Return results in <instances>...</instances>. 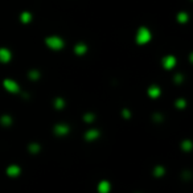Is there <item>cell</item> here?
<instances>
[{"label": "cell", "instance_id": "9c48e42d", "mask_svg": "<svg viewBox=\"0 0 193 193\" xmlns=\"http://www.w3.org/2000/svg\"><path fill=\"white\" fill-rule=\"evenodd\" d=\"M159 93H160V90H159L158 87H151V89H149V95L154 96V98H156V96L159 95Z\"/></svg>", "mask_w": 193, "mask_h": 193}, {"label": "cell", "instance_id": "277c9868", "mask_svg": "<svg viewBox=\"0 0 193 193\" xmlns=\"http://www.w3.org/2000/svg\"><path fill=\"white\" fill-rule=\"evenodd\" d=\"M9 58H11V53L7 49H0V60H2L3 62L9 61Z\"/></svg>", "mask_w": 193, "mask_h": 193}, {"label": "cell", "instance_id": "7c38bea8", "mask_svg": "<svg viewBox=\"0 0 193 193\" xmlns=\"http://www.w3.org/2000/svg\"><path fill=\"white\" fill-rule=\"evenodd\" d=\"M29 19H31V15H29V13H27V12H25V13L23 15V20H24V21H28Z\"/></svg>", "mask_w": 193, "mask_h": 193}, {"label": "cell", "instance_id": "ba28073f", "mask_svg": "<svg viewBox=\"0 0 193 193\" xmlns=\"http://www.w3.org/2000/svg\"><path fill=\"white\" fill-rule=\"evenodd\" d=\"M99 134H98V131H90V132H87L86 134V138L89 140H93V139H95L96 136H98Z\"/></svg>", "mask_w": 193, "mask_h": 193}, {"label": "cell", "instance_id": "8992f818", "mask_svg": "<svg viewBox=\"0 0 193 193\" xmlns=\"http://www.w3.org/2000/svg\"><path fill=\"white\" fill-rule=\"evenodd\" d=\"M99 190H101V193H107L108 190H110V184L106 183V181L101 183L99 184Z\"/></svg>", "mask_w": 193, "mask_h": 193}, {"label": "cell", "instance_id": "6da1fadb", "mask_svg": "<svg viewBox=\"0 0 193 193\" xmlns=\"http://www.w3.org/2000/svg\"><path fill=\"white\" fill-rule=\"evenodd\" d=\"M46 44L48 46L53 48V49H60V48L64 46V41L60 37H57V36H52V37L46 39Z\"/></svg>", "mask_w": 193, "mask_h": 193}, {"label": "cell", "instance_id": "3957f363", "mask_svg": "<svg viewBox=\"0 0 193 193\" xmlns=\"http://www.w3.org/2000/svg\"><path fill=\"white\" fill-rule=\"evenodd\" d=\"M4 86H5V89H7V90H9V91H17V90H19V87H17V85H16V82L9 81V80L4 81Z\"/></svg>", "mask_w": 193, "mask_h": 193}, {"label": "cell", "instance_id": "8fae6325", "mask_svg": "<svg viewBox=\"0 0 193 193\" xmlns=\"http://www.w3.org/2000/svg\"><path fill=\"white\" fill-rule=\"evenodd\" d=\"M86 50V46L85 45H80V46H76V52L77 53H80V54H82L83 52Z\"/></svg>", "mask_w": 193, "mask_h": 193}, {"label": "cell", "instance_id": "52a82bcc", "mask_svg": "<svg viewBox=\"0 0 193 193\" xmlns=\"http://www.w3.org/2000/svg\"><path fill=\"white\" fill-rule=\"evenodd\" d=\"M19 172H20V170L16 165L8 168V175H13V176H16V175H19Z\"/></svg>", "mask_w": 193, "mask_h": 193}, {"label": "cell", "instance_id": "5b68a950", "mask_svg": "<svg viewBox=\"0 0 193 193\" xmlns=\"http://www.w3.org/2000/svg\"><path fill=\"white\" fill-rule=\"evenodd\" d=\"M173 65H175V58H173L172 56H168V57H165V58H164V66H165L167 69L172 68Z\"/></svg>", "mask_w": 193, "mask_h": 193}, {"label": "cell", "instance_id": "7a4b0ae2", "mask_svg": "<svg viewBox=\"0 0 193 193\" xmlns=\"http://www.w3.org/2000/svg\"><path fill=\"white\" fill-rule=\"evenodd\" d=\"M151 39V33L148 29L146 28H140L139 29V32H138V43H140V44H144V43H147V41Z\"/></svg>", "mask_w": 193, "mask_h": 193}, {"label": "cell", "instance_id": "30bf717a", "mask_svg": "<svg viewBox=\"0 0 193 193\" xmlns=\"http://www.w3.org/2000/svg\"><path fill=\"white\" fill-rule=\"evenodd\" d=\"M56 132H58V134H65V132H68V127H66V126H57Z\"/></svg>", "mask_w": 193, "mask_h": 193}]
</instances>
